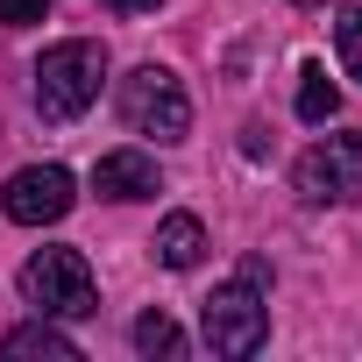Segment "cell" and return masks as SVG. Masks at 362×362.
I'll use <instances>...</instances> for the list:
<instances>
[{"mask_svg": "<svg viewBox=\"0 0 362 362\" xmlns=\"http://www.w3.org/2000/svg\"><path fill=\"white\" fill-rule=\"evenodd\" d=\"M0 355L8 362H78V341L64 327H50V313H36V320H22L8 341H0Z\"/></svg>", "mask_w": 362, "mask_h": 362, "instance_id": "ba28073f", "label": "cell"}, {"mask_svg": "<svg viewBox=\"0 0 362 362\" xmlns=\"http://www.w3.org/2000/svg\"><path fill=\"white\" fill-rule=\"evenodd\" d=\"M15 284H22V298H29L36 313H50V320H86V313H100V284H93V263H86L78 249H36Z\"/></svg>", "mask_w": 362, "mask_h": 362, "instance_id": "7a4b0ae2", "label": "cell"}, {"mask_svg": "<svg viewBox=\"0 0 362 362\" xmlns=\"http://www.w3.org/2000/svg\"><path fill=\"white\" fill-rule=\"evenodd\" d=\"M199 334H206V348L228 355V362L256 355V348L270 341V298H263V284H249V277L221 284V291L199 305Z\"/></svg>", "mask_w": 362, "mask_h": 362, "instance_id": "3957f363", "label": "cell"}, {"mask_svg": "<svg viewBox=\"0 0 362 362\" xmlns=\"http://www.w3.org/2000/svg\"><path fill=\"white\" fill-rule=\"evenodd\" d=\"M135 355H149V362L156 355H185V327H177L170 313H142L135 320Z\"/></svg>", "mask_w": 362, "mask_h": 362, "instance_id": "8fae6325", "label": "cell"}, {"mask_svg": "<svg viewBox=\"0 0 362 362\" xmlns=\"http://www.w3.org/2000/svg\"><path fill=\"white\" fill-rule=\"evenodd\" d=\"M199 256H206V221H199V214H163V228H156V263H163V270H199Z\"/></svg>", "mask_w": 362, "mask_h": 362, "instance_id": "9c48e42d", "label": "cell"}, {"mask_svg": "<svg viewBox=\"0 0 362 362\" xmlns=\"http://www.w3.org/2000/svg\"><path fill=\"white\" fill-rule=\"evenodd\" d=\"M71 199H78V177L64 163H29V170H15L0 185V214L15 228H50V221L71 214Z\"/></svg>", "mask_w": 362, "mask_h": 362, "instance_id": "8992f818", "label": "cell"}, {"mask_svg": "<svg viewBox=\"0 0 362 362\" xmlns=\"http://www.w3.org/2000/svg\"><path fill=\"white\" fill-rule=\"evenodd\" d=\"M50 15V0H0V22L8 29H22V22H43Z\"/></svg>", "mask_w": 362, "mask_h": 362, "instance_id": "4fadbf2b", "label": "cell"}, {"mask_svg": "<svg viewBox=\"0 0 362 362\" xmlns=\"http://www.w3.org/2000/svg\"><path fill=\"white\" fill-rule=\"evenodd\" d=\"M107 15H142V8H156V0H100Z\"/></svg>", "mask_w": 362, "mask_h": 362, "instance_id": "5bb4252c", "label": "cell"}, {"mask_svg": "<svg viewBox=\"0 0 362 362\" xmlns=\"http://www.w3.org/2000/svg\"><path fill=\"white\" fill-rule=\"evenodd\" d=\"M334 50H341V71L362 78V8H341L334 15Z\"/></svg>", "mask_w": 362, "mask_h": 362, "instance_id": "7c38bea8", "label": "cell"}, {"mask_svg": "<svg viewBox=\"0 0 362 362\" xmlns=\"http://www.w3.org/2000/svg\"><path fill=\"white\" fill-rule=\"evenodd\" d=\"M291 185H298L305 206H355L362 199V135L348 128V135L313 142L298 156V170H291Z\"/></svg>", "mask_w": 362, "mask_h": 362, "instance_id": "5b68a950", "label": "cell"}, {"mask_svg": "<svg viewBox=\"0 0 362 362\" xmlns=\"http://www.w3.org/2000/svg\"><path fill=\"white\" fill-rule=\"evenodd\" d=\"M93 192H100V199H156V192H163L156 156H142V149H107V156L93 163Z\"/></svg>", "mask_w": 362, "mask_h": 362, "instance_id": "52a82bcc", "label": "cell"}, {"mask_svg": "<svg viewBox=\"0 0 362 362\" xmlns=\"http://www.w3.org/2000/svg\"><path fill=\"white\" fill-rule=\"evenodd\" d=\"M121 121L135 135H156V142H185L192 135V100H185V86H177V71L135 64L121 78Z\"/></svg>", "mask_w": 362, "mask_h": 362, "instance_id": "277c9868", "label": "cell"}, {"mask_svg": "<svg viewBox=\"0 0 362 362\" xmlns=\"http://www.w3.org/2000/svg\"><path fill=\"white\" fill-rule=\"evenodd\" d=\"M107 86V50L93 36H71V43H50L43 64H36V114L43 121H78Z\"/></svg>", "mask_w": 362, "mask_h": 362, "instance_id": "6da1fadb", "label": "cell"}, {"mask_svg": "<svg viewBox=\"0 0 362 362\" xmlns=\"http://www.w3.org/2000/svg\"><path fill=\"white\" fill-rule=\"evenodd\" d=\"M334 114H341L334 78H327L320 64H305V71H298V121H313V128H320V121H334Z\"/></svg>", "mask_w": 362, "mask_h": 362, "instance_id": "30bf717a", "label": "cell"}]
</instances>
